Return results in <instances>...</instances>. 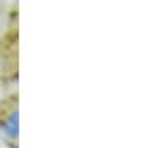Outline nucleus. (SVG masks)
<instances>
[{"instance_id": "f03ea898", "label": "nucleus", "mask_w": 142, "mask_h": 148, "mask_svg": "<svg viewBox=\"0 0 142 148\" xmlns=\"http://www.w3.org/2000/svg\"><path fill=\"white\" fill-rule=\"evenodd\" d=\"M7 148H18V146H16V145H14V143H11V145H9V146H7Z\"/></svg>"}, {"instance_id": "f257e3e1", "label": "nucleus", "mask_w": 142, "mask_h": 148, "mask_svg": "<svg viewBox=\"0 0 142 148\" xmlns=\"http://www.w3.org/2000/svg\"><path fill=\"white\" fill-rule=\"evenodd\" d=\"M0 134L11 143L18 141L19 138V110L11 108L9 112L0 115Z\"/></svg>"}]
</instances>
